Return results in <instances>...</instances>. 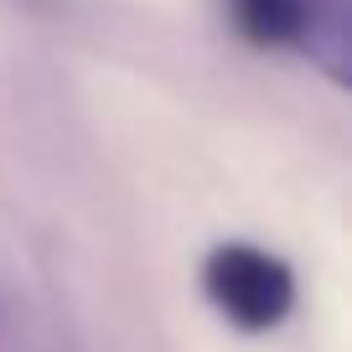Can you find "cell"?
I'll return each instance as SVG.
<instances>
[{
	"instance_id": "1",
	"label": "cell",
	"mask_w": 352,
	"mask_h": 352,
	"mask_svg": "<svg viewBox=\"0 0 352 352\" xmlns=\"http://www.w3.org/2000/svg\"><path fill=\"white\" fill-rule=\"evenodd\" d=\"M223 16L259 52H290L327 83H352V0H223Z\"/></svg>"
},
{
	"instance_id": "2",
	"label": "cell",
	"mask_w": 352,
	"mask_h": 352,
	"mask_svg": "<svg viewBox=\"0 0 352 352\" xmlns=\"http://www.w3.org/2000/svg\"><path fill=\"white\" fill-rule=\"evenodd\" d=\"M202 296L243 337L275 331L296 311V270L249 239H223L202 254Z\"/></svg>"
}]
</instances>
